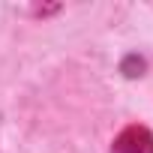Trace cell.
Segmentation results:
<instances>
[{
    "label": "cell",
    "mask_w": 153,
    "mask_h": 153,
    "mask_svg": "<svg viewBox=\"0 0 153 153\" xmlns=\"http://www.w3.org/2000/svg\"><path fill=\"white\" fill-rule=\"evenodd\" d=\"M114 153H153V135L144 126H126L114 138Z\"/></svg>",
    "instance_id": "cell-1"
}]
</instances>
